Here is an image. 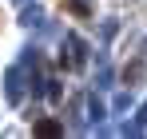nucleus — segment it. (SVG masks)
I'll list each match as a JSON object with an SVG mask.
<instances>
[{"mask_svg": "<svg viewBox=\"0 0 147 139\" xmlns=\"http://www.w3.org/2000/svg\"><path fill=\"white\" fill-rule=\"evenodd\" d=\"M32 135H40V139H56V135H64V127H60L56 119H40V123L32 127Z\"/></svg>", "mask_w": 147, "mask_h": 139, "instance_id": "obj_1", "label": "nucleus"}]
</instances>
